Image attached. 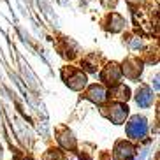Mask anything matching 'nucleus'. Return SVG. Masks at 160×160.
<instances>
[{
  "label": "nucleus",
  "instance_id": "f257e3e1",
  "mask_svg": "<svg viewBox=\"0 0 160 160\" xmlns=\"http://www.w3.org/2000/svg\"><path fill=\"white\" fill-rule=\"evenodd\" d=\"M148 132V125L142 116H134L127 125V134L132 139H142Z\"/></svg>",
  "mask_w": 160,
  "mask_h": 160
},
{
  "label": "nucleus",
  "instance_id": "f03ea898",
  "mask_svg": "<svg viewBox=\"0 0 160 160\" xmlns=\"http://www.w3.org/2000/svg\"><path fill=\"white\" fill-rule=\"evenodd\" d=\"M106 109H108V111H106V116H108L113 123H116V125L125 122V118H127V114H128L127 106L118 104V102L113 104V106H109V108H106Z\"/></svg>",
  "mask_w": 160,
  "mask_h": 160
},
{
  "label": "nucleus",
  "instance_id": "7ed1b4c3",
  "mask_svg": "<svg viewBox=\"0 0 160 160\" xmlns=\"http://www.w3.org/2000/svg\"><path fill=\"white\" fill-rule=\"evenodd\" d=\"M134 153H136V150H134V146L128 144V142L122 141L118 142L116 148H114V160H132L134 158Z\"/></svg>",
  "mask_w": 160,
  "mask_h": 160
},
{
  "label": "nucleus",
  "instance_id": "20e7f679",
  "mask_svg": "<svg viewBox=\"0 0 160 160\" xmlns=\"http://www.w3.org/2000/svg\"><path fill=\"white\" fill-rule=\"evenodd\" d=\"M65 83L72 90H83L86 85V76L79 71H71L69 72V78H65Z\"/></svg>",
  "mask_w": 160,
  "mask_h": 160
},
{
  "label": "nucleus",
  "instance_id": "39448f33",
  "mask_svg": "<svg viewBox=\"0 0 160 160\" xmlns=\"http://www.w3.org/2000/svg\"><path fill=\"white\" fill-rule=\"evenodd\" d=\"M141 71H142V67H141V63L136 60V58H128L125 63H123V69H122V72L125 76H128V78H132V79H136V78H139V74H141Z\"/></svg>",
  "mask_w": 160,
  "mask_h": 160
},
{
  "label": "nucleus",
  "instance_id": "423d86ee",
  "mask_svg": "<svg viewBox=\"0 0 160 160\" xmlns=\"http://www.w3.org/2000/svg\"><path fill=\"white\" fill-rule=\"evenodd\" d=\"M86 97L95 104H102L104 100L108 99V92H106V88L102 85H93V86H90Z\"/></svg>",
  "mask_w": 160,
  "mask_h": 160
},
{
  "label": "nucleus",
  "instance_id": "0eeeda50",
  "mask_svg": "<svg viewBox=\"0 0 160 160\" xmlns=\"http://www.w3.org/2000/svg\"><path fill=\"white\" fill-rule=\"evenodd\" d=\"M120 76H122V69H120L116 63H111V65H108V67L102 71V81L116 85L118 79H120Z\"/></svg>",
  "mask_w": 160,
  "mask_h": 160
},
{
  "label": "nucleus",
  "instance_id": "6e6552de",
  "mask_svg": "<svg viewBox=\"0 0 160 160\" xmlns=\"http://www.w3.org/2000/svg\"><path fill=\"white\" fill-rule=\"evenodd\" d=\"M136 100H137V104H139L141 108H148V106L153 102V92H151L148 86H141V88L137 90Z\"/></svg>",
  "mask_w": 160,
  "mask_h": 160
},
{
  "label": "nucleus",
  "instance_id": "1a4fd4ad",
  "mask_svg": "<svg viewBox=\"0 0 160 160\" xmlns=\"http://www.w3.org/2000/svg\"><path fill=\"white\" fill-rule=\"evenodd\" d=\"M113 97L118 100V104L120 102H125V100L130 97V90L127 88V86H123V85H116L113 88Z\"/></svg>",
  "mask_w": 160,
  "mask_h": 160
},
{
  "label": "nucleus",
  "instance_id": "9d476101",
  "mask_svg": "<svg viewBox=\"0 0 160 160\" xmlns=\"http://www.w3.org/2000/svg\"><path fill=\"white\" fill-rule=\"evenodd\" d=\"M60 142L63 144V148H67V150H69V148L72 150V148H74V144H76V141H74V137H72L71 132L62 134V136H60Z\"/></svg>",
  "mask_w": 160,
  "mask_h": 160
}]
</instances>
